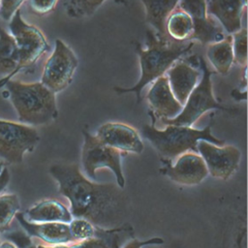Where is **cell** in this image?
<instances>
[{
	"label": "cell",
	"instance_id": "cell-2",
	"mask_svg": "<svg viewBox=\"0 0 248 248\" xmlns=\"http://www.w3.org/2000/svg\"><path fill=\"white\" fill-rule=\"evenodd\" d=\"M146 48L136 42L135 50L140 58V78L138 82L129 88L114 87L118 94L134 92L137 103L141 102L142 89L155 79L165 75L167 71L178 60L189 54L195 46L193 41L176 42L171 39H160L152 29L146 30Z\"/></svg>",
	"mask_w": 248,
	"mask_h": 248
},
{
	"label": "cell",
	"instance_id": "cell-35",
	"mask_svg": "<svg viewBox=\"0 0 248 248\" xmlns=\"http://www.w3.org/2000/svg\"><path fill=\"white\" fill-rule=\"evenodd\" d=\"M4 167H5V166H4V164H3V162H2V161H1V160H0V172H1V171H2V170H3V169H4Z\"/></svg>",
	"mask_w": 248,
	"mask_h": 248
},
{
	"label": "cell",
	"instance_id": "cell-33",
	"mask_svg": "<svg viewBox=\"0 0 248 248\" xmlns=\"http://www.w3.org/2000/svg\"><path fill=\"white\" fill-rule=\"evenodd\" d=\"M246 94L247 91L246 90H238V89H234L232 90V92L231 93V95L232 96V98L236 101H245L246 100Z\"/></svg>",
	"mask_w": 248,
	"mask_h": 248
},
{
	"label": "cell",
	"instance_id": "cell-20",
	"mask_svg": "<svg viewBox=\"0 0 248 248\" xmlns=\"http://www.w3.org/2000/svg\"><path fill=\"white\" fill-rule=\"evenodd\" d=\"M19 62V52L14 37L0 22V88L15 77Z\"/></svg>",
	"mask_w": 248,
	"mask_h": 248
},
{
	"label": "cell",
	"instance_id": "cell-8",
	"mask_svg": "<svg viewBox=\"0 0 248 248\" xmlns=\"http://www.w3.org/2000/svg\"><path fill=\"white\" fill-rule=\"evenodd\" d=\"M39 140L40 136L35 127L0 119V158L6 162L21 163L24 154L32 152Z\"/></svg>",
	"mask_w": 248,
	"mask_h": 248
},
{
	"label": "cell",
	"instance_id": "cell-1",
	"mask_svg": "<svg viewBox=\"0 0 248 248\" xmlns=\"http://www.w3.org/2000/svg\"><path fill=\"white\" fill-rule=\"evenodd\" d=\"M49 173L57 181L59 193L71 204L73 218H82L95 227L112 229L125 224L128 201L123 188L113 183H95L77 164H55Z\"/></svg>",
	"mask_w": 248,
	"mask_h": 248
},
{
	"label": "cell",
	"instance_id": "cell-18",
	"mask_svg": "<svg viewBox=\"0 0 248 248\" xmlns=\"http://www.w3.org/2000/svg\"><path fill=\"white\" fill-rule=\"evenodd\" d=\"M206 5L207 15L213 16L229 35L242 28V15L247 7L242 0H209Z\"/></svg>",
	"mask_w": 248,
	"mask_h": 248
},
{
	"label": "cell",
	"instance_id": "cell-16",
	"mask_svg": "<svg viewBox=\"0 0 248 248\" xmlns=\"http://www.w3.org/2000/svg\"><path fill=\"white\" fill-rule=\"evenodd\" d=\"M186 59V58H185ZM170 88L175 99L184 106L188 96L199 83L202 72L186 60L176 61L166 73Z\"/></svg>",
	"mask_w": 248,
	"mask_h": 248
},
{
	"label": "cell",
	"instance_id": "cell-26",
	"mask_svg": "<svg viewBox=\"0 0 248 248\" xmlns=\"http://www.w3.org/2000/svg\"><path fill=\"white\" fill-rule=\"evenodd\" d=\"M233 63L240 67H247V29L240 28L232 34Z\"/></svg>",
	"mask_w": 248,
	"mask_h": 248
},
{
	"label": "cell",
	"instance_id": "cell-4",
	"mask_svg": "<svg viewBox=\"0 0 248 248\" xmlns=\"http://www.w3.org/2000/svg\"><path fill=\"white\" fill-rule=\"evenodd\" d=\"M211 127L212 122L202 130L177 125H166L164 130H159L153 125H143L141 134L164 159L172 160L188 151L198 153L197 143L202 140L219 146L225 145L223 140L211 134Z\"/></svg>",
	"mask_w": 248,
	"mask_h": 248
},
{
	"label": "cell",
	"instance_id": "cell-22",
	"mask_svg": "<svg viewBox=\"0 0 248 248\" xmlns=\"http://www.w3.org/2000/svg\"><path fill=\"white\" fill-rule=\"evenodd\" d=\"M206 56L217 73L222 76H227L233 64L232 35L226 36L219 42L208 44Z\"/></svg>",
	"mask_w": 248,
	"mask_h": 248
},
{
	"label": "cell",
	"instance_id": "cell-12",
	"mask_svg": "<svg viewBox=\"0 0 248 248\" xmlns=\"http://www.w3.org/2000/svg\"><path fill=\"white\" fill-rule=\"evenodd\" d=\"M162 163L164 167L160 171L179 184L197 185L208 174L204 161L196 152L188 151L181 154L174 164L169 159H163Z\"/></svg>",
	"mask_w": 248,
	"mask_h": 248
},
{
	"label": "cell",
	"instance_id": "cell-23",
	"mask_svg": "<svg viewBox=\"0 0 248 248\" xmlns=\"http://www.w3.org/2000/svg\"><path fill=\"white\" fill-rule=\"evenodd\" d=\"M165 28L169 38L173 41H192L194 33L193 20L188 14L177 8L167 18Z\"/></svg>",
	"mask_w": 248,
	"mask_h": 248
},
{
	"label": "cell",
	"instance_id": "cell-10",
	"mask_svg": "<svg viewBox=\"0 0 248 248\" xmlns=\"http://www.w3.org/2000/svg\"><path fill=\"white\" fill-rule=\"evenodd\" d=\"M197 149L204 161L208 173L214 177L227 180L239 166L241 152L233 145L219 146L202 140L198 141Z\"/></svg>",
	"mask_w": 248,
	"mask_h": 248
},
{
	"label": "cell",
	"instance_id": "cell-3",
	"mask_svg": "<svg viewBox=\"0 0 248 248\" xmlns=\"http://www.w3.org/2000/svg\"><path fill=\"white\" fill-rule=\"evenodd\" d=\"M20 123L39 126L48 124L57 115L55 94L41 81L8 80L4 86Z\"/></svg>",
	"mask_w": 248,
	"mask_h": 248
},
{
	"label": "cell",
	"instance_id": "cell-15",
	"mask_svg": "<svg viewBox=\"0 0 248 248\" xmlns=\"http://www.w3.org/2000/svg\"><path fill=\"white\" fill-rule=\"evenodd\" d=\"M95 136L103 143L123 153L140 154L143 150V142L139 133L124 123H105L97 129Z\"/></svg>",
	"mask_w": 248,
	"mask_h": 248
},
{
	"label": "cell",
	"instance_id": "cell-32",
	"mask_svg": "<svg viewBox=\"0 0 248 248\" xmlns=\"http://www.w3.org/2000/svg\"><path fill=\"white\" fill-rule=\"evenodd\" d=\"M9 181H10V172H9V170L6 167H4V169L0 172V194H2V192L6 189L7 185L9 184Z\"/></svg>",
	"mask_w": 248,
	"mask_h": 248
},
{
	"label": "cell",
	"instance_id": "cell-37",
	"mask_svg": "<svg viewBox=\"0 0 248 248\" xmlns=\"http://www.w3.org/2000/svg\"><path fill=\"white\" fill-rule=\"evenodd\" d=\"M0 243H1V239H0Z\"/></svg>",
	"mask_w": 248,
	"mask_h": 248
},
{
	"label": "cell",
	"instance_id": "cell-17",
	"mask_svg": "<svg viewBox=\"0 0 248 248\" xmlns=\"http://www.w3.org/2000/svg\"><path fill=\"white\" fill-rule=\"evenodd\" d=\"M16 218L30 237L38 238L47 245H60L75 242L70 232L69 224L67 223H32L25 220L20 212L16 215Z\"/></svg>",
	"mask_w": 248,
	"mask_h": 248
},
{
	"label": "cell",
	"instance_id": "cell-5",
	"mask_svg": "<svg viewBox=\"0 0 248 248\" xmlns=\"http://www.w3.org/2000/svg\"><path fill=\"white\" fill-rule=\"evenodd\" d=\"M198 66L202 72L199 83L188 96L180 113L171 119H162L163 124L191 127L203 113L210 109H219L230 113L237 111V108L225 107L215 100L211 82V77L215 72L208 69L202 56L198 55Z\"/></svg>",
	"mask_w": 248,
	"mask_h": 248
},
{
	"label": "cell",
	"instance_id": "cell-34",
	"mask_svg": "<svg viewBox=\"0 0 248 248\" xmlns=\"http://www.w3.org/2000/svg\"><path fill=\"white\" fill-rule=\"evenodd\" d=\"M0 248H17V247L11 241L7 240V241H1Z\"/></svg>",
	"mask_w": 248,
	"mask_h": 248
},
{
	"label": "cell",
	"instance_id": "cell-19",
	"mask_svg": "<svg viewBox=\"0 0 248 248\" xmlns=\"http://www.w3.org/2000/svg\"><path fill=\"white\" fill-rule=\"evenodd\" d=\"M22 215L25 220L32 223L61 222L69 224L73 220L70 210L55 200H45L37 202Z\"/></svg>",
	"mask_w": 248,
	"mask_h": 248
},
{
	"label": "cell",
	"instance_id": "cell-9",
	"mask_svg": "<svg viewBox=\"0 0 248 248\" xmlns=\"http://www.w3.org/2000/svg\"><path fill=\"white\" fill-rule=\"evenodd\" d=\"M78 59L62 40H55L54 50L45 63L41 82L54 94L66 89L72 82Z\"/></svg>",
	"mask_w": 248,
	"mask_h": 248
},
{
	"label": "cell",
	"instance_id": "cell-14",
	"mask_svg": "<svg viewBox=\"0 0 248 248\" xmlns=\"http://www.w3.org/2000/svg\"><path fill=\"white\" fill-rule=\"evenodd\" d=\"M146 98L153 126L157 118L161 120L174 118L183 108V106L173 96L166 74L152 82Z\"/></svg>",
	"mask_w": 248,
	"mask_h": 248
},
{
	"label": "cell",
	"instance_id": "cell-31",
	"mask_svg": "<svg viewBox=\"0 0 248 248\" xmlns=\"http://www.w3.org/2000/svg\"><path fill=\"white\" fill-rule=\"evenodd\" d=\"M163 243H164V239L160 237H154V238H150L148 240H142V241L132 238L131 240L126 242L121 248H142L146 245H160Z\"/></svg>",
	"mask_w": 248,
	"mask_h": 248
},
{
	"label": "cell",
	"instance_id": "cell-6",
	"mask_svg": "<svg viewBox=\"0 0 248 248\" xmlns=\"http://www.w3.org/2000/svg\"><path fill=\"white\" fill-rule=\"evenodd\" d=\"M8 22L9 32L14 37L19 52V62L15 76L20 72H30L38 60L50 50V46L39 28L22 18L20 9Z\"/></svg>",
	"mask_w": 248,
	"mask_h": 248
},
{
	"label": "cell",
	"instance_id": "cell-7",
	"mask_svg": "<svg viewBox=\"0 0 248 248\" xmlns=\"http://www.w3.org/2000/svg\"><path fill=\"white\" fill-rule=\"evenodd\" d=\"M82 135L81 164L86 177L94 181L96 179V170L98 169L108 168L113 172L118 186L124 188L125 178L121 166V157L126 153L103 143L95 135L90 134L86 129L82 130Z\"/></svg>",
	"mask_w": 248,
	"mask_h": 248
},
{
	"label": "cell",
	"instance_id": "cell-24",
	"mask_svg": "<svg viewBox=\"0 0 248 248\" xmlns=\"http://www.w3.org/2000/svg\"><path fill=\"white\" fill-rule=\"evenodd\" d=\"M106 0H64L67 15L73 18H83L94 15ZM118 4L126 5V0H114Z\"/></svg>",
	"mask_w": 248,
	"mask_h": 248
},
{
	"label": "cell",
	"instance_id": "cell-13",
	"mask_svg": "<svg viewBox=\"0 0 248 248\" xmlns=\"http://www.w3.org/2000/svg\"><path fill=\"white\" fill-rule=\"evenodd\" d=\"M134 238V230L130 224H123L112 229L95 227L93 236L69 244L30 245L27 248H121L126 242Z\"/></svg>",
	"mask_w": 248,
	"mask_h": 248
},
{
	"label": "cell",
	"instance_id": "cell-29",
	"mask_svg": "<svg viewBox=\"0 0 248 248\" xmlns=\"http://www.w3.org/2000/svg\"><path fill=\"white\" fill-rule=\"evenodd\" d=\"M58 0H28L31 11L38 16H45L50 13L57 4Z\"/></svg>",
	"mask_w": 248,
	"mask_h": 248
},
{
	"label": "cell",
	"instance_id": "cell-30",
	"mask_svg": "<svg viewBox=\"0 0 248 248\" xmlns=\"http://www.w3.org/2000/svg\"><path fill=\"white\" fill-rule=\"evenodd\" d=\"M9 241L14 243L17 248H27L32 244L31 237L24 232H13L7 236Z\"/></svg>",
	"mask_w": 248,
	"mask_h": 248
},
{
	"label": "cell",
	"instance_id": "cell-27",
	"mask_svg": "<svg viewBox=\"0 0 248 248\" xmlns=\"http://www.w3.org/2000/svg\"><path fill=\"white\" fill-rule=\"evenodd\" d=\"M70 232L75 241H80L93 236L95 226L82 218H73L69 223Z\"/></svg>",
	"mask_w": 248,
	"mask_h": 248
},
{
	"label": "cell",
	"instance_id": "cell-36",
	"mask_svg": "<svg viewBox=\"0 0 248 248\" xmlns=\"http://www.w3.org/2000/svg\"><path fill=\"white\" fill-rule=\"evenodd\" d=\"M0 5H1V0H0Z\"/></svg>",
	"mask_w": 248,
	"mask_h": 248
},
{
	"label": "cell",
	"instance_id": "cell-25",
	"mask_svg": "<svg viewBox=\"0 0 248 248\" xmlns=\"http://www.w3.org/2000/svg\"><path fill=\"white\" fill-rule=\"evenodd\" d=\"M19 209V200L16 194H0V232L10 227Z\"/></svg>",
	"mask_w": 248,
	"mask_h": 248
},
{
	"label": "cell",
	"instance_id": "cell-21",
	"mask_svg": "<svg viewBox=\"0 0 248 248\" xmlns=\"http://www.w3.org/2000/svg\"><path fill=\"white\" fill-rule=\"evenodd\" d=\"M145 9V20L160 39H170L165 24L169 16L177 8L178 0H140Z\"/></svg>",
	"mask_w": 248,
	"mask_h": 248
},
{
	"label": "cell",
	"instance_id": "cell-11",
	"mask_svg": "<svg viewBox=\"0 0 248 248\" xmlns=\"http://www.w3.org/2000/svg\"><path fill=\"white\" fill-rule=\"evenodd\" d=\"M206 0H178L177 9L190 16L194 23L192 41H198L203 45L223 40L225 31L220 23L207 15Z\"/></svg>",
	"mask_w": 248,
	"mask_h": 248
},
{
	"label": "cell",
	"instance_id": "cell-28",
	"mask_svg": "<svg viewBox=\"0 0 248 248\" xmlns=\"http://www.w3.org/2000/svg\"><path fill=\"white\" fill-rule=\"evenodd\" d=\"M25 1L26 0H1L0 17L4 21H9Z\"/></svg>",
	"mask_w": 248,
	"mask_h": 248
}]
</instances>
